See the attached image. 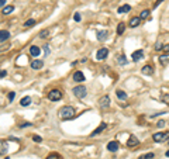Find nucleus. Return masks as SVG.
<instances>
[{
  "mask_svg": "<svg viewBox=\"0 0 169 159\" xmlns=\"http://www.w3.org/2000/svg\"><path fill=\"white\" fill-rule=\"evenodd\" d=\"M124 31H126V24H124V23H120V24L117 25V34H118V35H123Z\"/></svg>",
  "mask_w": 169,
  "mask_h": 159,
  "instance_id": "4be33fe9",
  "label": "nucleus"
},
{
  "mask_svg": "<svg viewBox=\"0 0 169 159\" xmlns=\"http://www.w3.org/2000/svg\"><path fill=\"white\" fill-rule=\"evenodd\" d=\"M138 144H139V141L135 135H130V138L127 139V147H130V148H135L138 147Z\"/></svg>",
  "mask_w": 169,
  "mask_h": 159,
  "instance_id": "423d86ee",
  "label": "nucleus"
},
{
  "mask_svg": "<svg viewBox=\"0 0 169 159\" xmlns=\"http://www.w3.org/2000/svg\"><path fill=\"white\" fill-rule=\"evenodd\" d=\"M35 24H37V21L34 19H30V20H27V21L24 23V27H34Z\"/></svg>",
  "mask_w": 169,
  "mask_h": 159,
  "instance_id": "393cba45",
  "label": "nucleus"
},
{
  "mask_svg": "<svg viewBox=\"0 0 169 159\" xmlns=\"http://www.w3.org/2000/svg\"><path fill=\"white\" fill-rule=\"evenodd\" d=\"M99 106L102 107V108H107V107L110 106V97L109 96H102L100 100H99Z\"/></svg>",
  "mask_w": 169,
  "mask_h": 159,
  "instance_id": "0eeeda50",
  "label": "nucleus"
},
{
  "mask_svg": "<svg viewBox=\"0 0 169 159\" xmlns=\"http://www.w3.org/2000/svg\"><path fill=\"white\" fill-rule=\"evenodd\" d=\"M117 11L120 13V14H123V13H127V11H131V6L130 4H123V6H120Z\"/></svg>",
  "mask_w": 169,
  "mask_h": 159,
  "instance_id": "412c9836",
  "label": "nucleus"
},
{
  "mask_svg": "<svg viewBox=\"0 0 169 159\" xmlns=\"http://www.w3.org/2000/svg\"><path fill=\"white\" fill-rule=\"evenodd\" d=\"M30 125H32L31 123H23L20 125V128H25V127H30Z\"/></svg>",
  "mask_w": 169,
  "mask_h": 159,
  "instance_id": "72a5a7b5",
  "label": "nucleus"
},
{
  "mask_svg": "<svg viewBox=\"0 0 169 159\" xmlns=\"http://www.w3.org/2000/svg\"><path fill=\"white\" fill-rule=\"evenodd\" d=\"M6 4V0H0V7H3Z\"/></svg>",
  "mask_w": 169,
  "mask_h": 159,
  "instance_id": "a19ab883",
  "label": "nucleus"
},
{
  "mask_svg": "<svg viewBox=\"0 0 169 159\" xmlns=\"http://www.w3.org/2000/svg\"><path fill=\"white\" fill-rule=\"evenodd\" d=\"M14 96H16V93H14V92H10V93H9V100H10V101H13V100H14Z\"/></svg>",
  "mask_w": 169,
  "mask_h": 159,
  "instance_id": "473e14b6",
  "label": "nucleus"
},
{
  "mask_svg": "<svg viewBox=\"0 0 169 159\" xmlns=\"http://www.w3.org/2000/svg\"><path fill=\"white\" fill-rule=\"evenodd\" d=\"M20 104L23 107L30 106V104H31V97H30V96H25V97H23V99H21V101H20Z\"/></svg>",
  "mask_w": 169,
  "mask_h": 159,
  "instance_id": "aec40b11",
  "label": "nucleus"
},
{
  "mask_svg": "<svg viewBox=\"0 0 169 159\" xmlns=\"http://www.w3.org/2000/svg\"><path fill=\"white\" fill-rule=\"evenodd\" d=\"M47 159H62V156L59 155V154H56V152H52V154H49Z\"/></svg>",
  "mask_w": 169,
  "mask_h": 159,
  "instance_id": "bb28decb",
  "label": "nucleus"
},
{
  "mask_svg": "<svg viewBox=\"0 0 169 159\" xmlns=\"http://www.w3.org/2000/svg\"><path fill=\"white\" fill-rule=\"evenodd\" d=\"M14 10V6H4V7H3V10H1V13H3V14H4V16H7V14H10L11 11Z\"/></svg>",
  "mask_w": 169,
  "mask_h": 159,
  "instance_id": "5701e85b",
  "label": "nucleus"
},
{
  "mask_svg": "<svg viewBox=\"0 0 169 159\" xmlns=\"http://www.w3.org/2000/svg\"><path fill=\"white\" fill-rule=\"evenodd\" d=\"M109 56V49L107 48H100L97 52H96V59H99V61H103Z\"/></svg>",
  "mask_w": 169,
  "mask_h": 159,
  "instance_id": "39448f33",
  "label": "nucleus"
},
{
  "mask_svg": "<svg viewBox=\"0 0 169 159\" xmlns=\"http://www.w3.org/2000/svg\"><path fill=\"white\" fill-rule=\"evenodd\" d=\"M116 96H117V99H120V100H126L127 99V93L126 92H123V90H117Z\"/></svg>",
  "mask_w": 169,
  "mask_h": 159,
  "instance_id": "b1692460",
  "label": "nucleus"
},
{
  "mask_svg": "<svg viewBox=\"0 0 169 159\" xmlns=\"http://www.w3.org/2000/svg\"><path fill=\"white\" fill-rule=\"evenodd\" d=\"M30 53H31V56H40V53H41V49H40V47H37V45H32L31 48H30Z\"/></svg>",
  "mask_w": 169,
  "mask_h": 159,
  "instance_id": "dca6fc26",
  "label": "nucleus"
},
{
  "mask_svg": "<svg viewBox=\"0 0 169 159\" xmlns=\"http://www.w3.org/2000/svg\"><path fill=\"white\" fill-rule=\"evenodd\" d=\"M117 62H118V65H126L127 64V59L124 55H120L118 58H117Z\"/></svg>",
  "mask_w": 169,
  "mask_h": 159,
  "instance_id": "cd10ccee",
  "label": "nucleus"
},
{
  "mask_svg": "<svg viewBox=\"0 0 169 159\" xmlns=\"http://www.w3.org/2000/svg\"><path fill=\"white\" fill-rule=\"evenodd\" d=\"M107 37H109V31H107V30L97 31V34H96V38H97L99 41H106V40H107Z\"/></svg>",
  "mask_w": 169,
  "mask_h": 159,
  "instance_id": "9b49d317",
  "label": "nucleus"
},
{
  "mask_svg": "<svg viewBox=\"0 0 169 159\" xmlns=\"http://www.w3.org/2000/svg\"><path fill=\"white\" fill-rule=\"evenodd\" d=\"M165 155H166V158H169V149L166 151V154H165Z\"/></svg>",
  "mask_w": 169,
  "mask_h": 159,
  "instance_id": "37998d69",
  "label": "nucleus"
},
{
  "mask_svg": "<svg viewBox=\"0 0 169 159\" xmlns=\"http://www.w3.org/2000/svg\"><path fill=\"white\" fill-rule=\"evenodd\" d=\"M118 148H120L118 141H110L107 144V151H110V152H116V151H118Z\"/></svg>",
  "mask_w": 169,
  "mask_h": 159,
  "instance_id": "6e6552de",
  "label": "nucleus"
},
{
  "mask_svg": "<svg viewBox=\"0 0 169 159\" xmlns=\"http://www.w3.org/2000/svg\"><path fill=\"white\" fill-rule=\"evenodd\" d=\"M106 128H107V124H106V123H102V124H100V125H99V127L96 128L95 131L90 134V137H96V135H99L100 132H103V131H104Z\"/></svg>",
  "mask_w": 169,
  "mask_h": 159,
  "instance_id": "f8f14e48",
  "label": "nucleus"
},
{
  "mask_svg": "<svg viewBox=\"0 0 169 159\" xmlns=\"http://www.w3.org/2000/svg\"><path fill=\"white\" fill-rule=\"evenodd\" d=\"M9 38H10V32L6 30H0V42H4Z\"/></svg>",
  "mask_w": 169,
  "mask_h": 159,
  "instance_id": "2eb2a0df",
  "label": "nucleus"
},
{
  "mask_svg": "<svg viewBox=\"0 0 169 159\" xmlns=\"http://www.w3.org/2000/svg\"><path fill=\"white\" fill-rule=\"evenodd\" d=\"M139 23H141V19H139V17H133V19L130 20V27H131V28H135V27L139 25Z\"/></svg>",
  "mask_w": 169,
  "mask_h": 159,
  "instance_id": "a211bd4d",
  "label": "nucleus"
},
{
  "mask_svg": "<svg viewBox=\"0 0 169 159\" xmlns=\"http://www.w3.org/2000/svg\"><path fill=\"white\" fill-rule=\"evenodd\" d=\"M9 151V144L4 139H0V155H6Z\"/></svg>",
  "mask_w": 169,
  "mask_h": 159,
  "instance_id": "9d476101",
  "label": "nucleus"
},
{
  "mask_svg": "<svg viewBox=\"0 0 169 159\" xmlns=\"http://www.w3.org/2000/svg\"><path fill=\"white\" fill-rule=\"evenodd\" d=\"M168 138H169V131H166V132H157V134H154L152 139H154L155 142H164V141H166Z\"/></svg>",
  "mask_w": 169,
  "mask_h": 159,
  "instance_id": "20e7f679",
  "label": "nucleus"
},
{
  "mask_svg": "<svg viewBox=\"0 0 169 159\" xmlns=\"http://www.w3.org/2000/svg\"><path fill=\"white\" fill-rule=\"evenodd\" d=\"M155 49H157V51H161V49H164V45H162V44H157Z\"/></svg>",
  "mask_w": 169,
  "mask_h": 159,
  "instance_id": "4c0bfd02",
  "label": "nucleus"
},
{
  "mask_svg": "<svg viewBox=\"0 0 169 159\" xmlns=\"http://www.w3.org/2000/svg\"><path fill=\"white\" fill-rule=\"evenodd\" d=\"M162 101L169 104V95H162Z\"/></svg>",
  "mask_w": 169,
  "mask_h": 159,
  "instance_id": "7c9ffc66",
  "label": "nucleus"
},
{
  "mask_svg": "<svg viewBox=\"0 0 169 159\" xmlns=\"http://www.w3.org/2000/svg\"><path fill=\"white\" fill-rule=\"evenodd\" d=\"M162 1H164V0H158V1H157V3H155V7H157V6H159V4H161V3H162Z\"/></svg>",
  "mask_w": 169,
  "mask_h": 159,
  "instance_id": "79ce46f5",
  "label": "nucleus"
},
{
  "mask_svg": "<svg viewBox=\"0 0 169 159\" xmlns=\"http://www.w3.org/2000/svg\"><path fill=\"white\" fill-rule=\"evenodd\" d=\"M159 64L161 65L169 64V53H162V55L159 56Z\"/></svg>",
  "mask_w": 169,
  "mask_h": 159,
  "instance_id": "6ab92c4d",
  "label": "nucleus"
},
{
  "mask_svg": "<svg viewBox=\"0 0 169 159\" xmlns=\"http://www.w3.org/2000/svg\"><path fill=\"white\" fill-rule=\"evenodd\" d=\"M141 72H142L144 75H154V72H155L154 65H145V66L141 69Z\"/></svg>",
  "mask_w": 169,
  "mask_h": 159,
  "instance_id": "ddd939ff",
  "label": "nucleus"
},
{
  "mask_svg": "<svg viewBox=\"0 0 169 159\" xmlns=\"http://www.w3.org/2000/svg\"><path fill=\"white\" fill-rule=\"evenodd\" d=\"M44 52H45V55H49V47L48 45L44 47Z\"/></svg>",
  "mask_w": 169,
  "mask_h": 159,
  "instance_id": "c9c22d12",
  "label": "nucleus"
},
{
  "mask_svg": "<svg viewBox=\"0 0 169 159\" xmlns=\"http://www.w3.org/2000/svg\"><path fill=\"white\" fill-rule=\"evenodd\" d=\"M48 99H49L51 101H58V100L62 99V92L58 90V89H54V90H51V92L48 93Z\"/></svg>",
  "mask_w": 169,
  "mask_h": 159,
  "instance_id": "7ed1b4c3",
  "label": "nucleus"
},
{
  "mask_svg": "<svg viewBox=\"0 0 169 159\" xmlns=\"http://www.w3.org/2000/svg\"><path fill=\"white\" fill-rule=\"evenodd\" d=\"M6 75H7V72H6V71H0V77H4Z\"/></svg>",
  "mask_w": 169,
  "mask_h": 159,
  "instance_id": "ea45409f",
  "label": "nucleus"
},
{
  "mask_svg": "<svg viewBox=\"0 0 169 159\" xmlns=\"http://www.w3.org/2000/svg\"><path fill=\"white\" fill-rule=\"evenodd\" d=\"M32 141H34V142H41L42 138L38 137V135H34V137H32Z\"/></svg>",
  "mask_w": 169,
  "mask_h": 159,
  "instance_id": "2f4dec72",
  "label": "nucleus"
},
{
  "mask_svg": "<svg viewBox=\"0 0 169 159\" xmlns=\"http://www.w3.org/2000/svg\"><path fill=\"white\" fill-rule=\"evenodd\" d=\"M154 158H155V154L154 152H149V154H145V155L139 156L138 159H154Z\"/></svg>",
  "mask_w": 169,
  "mask_h": 159,
  "instance_id": "a878e982",
  "label": "nucleus"
},
{
  "mask_svg": "<svg viewBox=\"0 0 169 159\" xmlns=\"http://www.w3.org/2000/svg\"><path fill=\"white\" fill-rule=\"evenodd\" d=\"M42 66H44V62L40 61V59H35V61H32L31 62V68L32 69H35V71H37V69H41Z\"/></svg>",
  "mask_w": 169,
  "mask_h": 159,
  "instance_id": "f3484780",
  "label": "nucleus"
},
{
  "mask_svg": "<svg viewBox=\"0 0 169 159\" xmlns=\"http://www.w3.org/2000/svg\"><path fill=\"white\" fill-rule=\"evenodd\" d=\"M49 35V31L48 30H42L41 32H40V38H47Z\"/></svg>",
  "mask_w": 169,
  "mask_h": 159,
  "instance_id": "c756f323",
  "label": "nucleus"
},
{
  "mask_svg": "<svg viewBox=\"0 0 169 159\" xmlns=\"http://www.w3.org/2000/svg\"><path fill=\"white\" fill-rule=\"evenodd\" d=\"M149 13H151L149 10H144L142 13H141L139 19H141V20H145V19H148V17H149Z\"/></svg>",
  "mask_w": 169,
  "mask_h": 159,
  "instance_id": "c85d7f7f",
  "label": "nucleus"
},
{
  "mask_svg": "<svg viewBox=\"0 0 169 159\" xmlns=\"http://www.w3.org/2000/svg\"><path fill=\"white\" fill-rule=\"evenodd\" d=\"M164 51L166 53H169V44H166V45H164Z\"/></svg>",
  "mask_w": 169,
  "mask_h": 159,
  "instance_id": "58836bf2",
  "label": "nucleus"
},
{
  "mask_svg": "<svg viewBox=\"0 0 169 159\" xmlns=\"http://www.w3.org/2000/svg\"><path fill=\"white\" fill-rule=\"evenodd\" d=\"M159 128H164V125H165V121L164 120H161V121H158V124H157Z\"/></svg>",
  "mask_w": 169,
  "mask_h": 159,
  "instance_id": "f704fd0d",
  "label": "nucleus"
},
{
  "mask_svg": "<svg viewBox=\"0 0 169 159\" xmlns=\"http://www.w3.org/2000/svg\"><path fill=\"white\" fill-rule=\"evenodd\" d=\"M75 21H80V14L79 13H75Z\"/></svg>",
  "mask_w": 169,
  "mask_h": 159,
  "instance_id": "e433bc0d",
  "label": "nucleus"
},
{
  "mask_svg": "<svg viewBox=\"0 0 169 159\" xmlns=\"http://www.w3.org/2000/svg\"><path fill=\"white\" fill-rule=\"evenodd\" d=\"M74 95L78 99H83L87 95V89L84 86H76V87H74Z\"/></svg>",
  "mask_w": 169,
  "mask_h": 159,
  "instance_id": "f03ea898",
  "label": "nucleus"
},
{
  "mask_svg": "<svg viewBox=\"0 0 169 159\" xmlns=\"http://www.w3.org/2000/svg\"><path fill=\"white\" fill-rule=\"evenodd\" d=\"M6 159H9V158H6Z\"/></svg>",
  "mask_w": 169,
  "mask_h": 159,
  "instance_id": "c03bdc74",
  "label": "nucleus"
},
{
  "mask_svg": "<svg viewBox=\"0 0 169 159\" xmlns=\"http://www.w3.org/2000/svg\"><path fill=\"white\" fill-rule=\"evenodd\" d=\"M72 77H74L75 82H83L84 80V75H83V72H80V71H76Z\"/></svg>",
  "mask_w": 169,
  "mask_h": 159,
  "instance_id": "4468645a",
  "label": "nucleus"
},
{
  "mask_svg": "<svg viewBox=\"0 0 169 159\" xmlns=\"http://www.w3.org/2000/svg\"><path fill=\"white\" fill-rule=\"evenodd\" d=\"M141 58H144V51L142 49H137V51H134V52L131 53V59L134 62H138Z\"/></svg>",
  "mask_w": 169,
  "mask_h": 159,
  "instance_id": "1a4fd4ad",
  "label": "nucleus"
},
{
  "mask_svg": "<svg viewBox=\"0 0 169 159\" xmlns=\"http://www.w3.org/2000/svg\"><path fill=\"white\" fill-rule=\"evenodd\" d=\"M58 116H59L61 120H71L75 116V108L72 106H63L59 108Z\"/></svg>",
  "mask_w": 169,
  "mask_h": 159,
  "instance_id": "f257e3e1",
  "label": "nucleus"
}]
</instances>
